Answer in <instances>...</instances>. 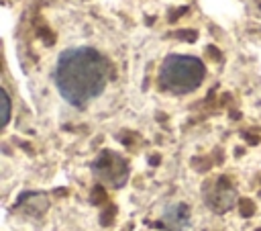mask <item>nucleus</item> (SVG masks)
Listing matches in <instances>:
<instances>
[{"mask_svg":"<svg viewBox=\"0 0 261 231\" xmlns=\"http://www.w3.org/2000/svg\"><path fill=\"white\" fill-rule=\"evenodd\" d=\"M108 80V59L98 49L88 45L61 51L53 67V82L59 96L75 108H82L98 98L104 92Z\"/></svg>","mask_w":261,"mask_h":231,"instance_id":"obj_1","label":"nucleus"},{"mask_svg":"<svg viewBox=\"0 0 261 231\" xmlns=\"http://www.w3.org/2000/svg\"><path fill=\"white\" fill-rule=\"evenodd\" d=\"M204 61L188 53H169L159 65V84L171 94L194 92L204 82Z\"/></svg>","mask_w":261,"mask_h":231,"instance_id":"obj_2","label":"nucleus"},{"mask_svg":"<svg viewBox=\"0 0 261 231\" xmlns=\"http://www.w3.org/2000/svg\"><path fill=\"white\" fill-rule=\"evenodd\" d=\"M10 94H8V90L6 88H2V129L8 125V121H10Z\"/></svg>","mask_w":261,"mask_h":231,"instance_id":"obj_3","label":"nucleus"}]
</instances>
